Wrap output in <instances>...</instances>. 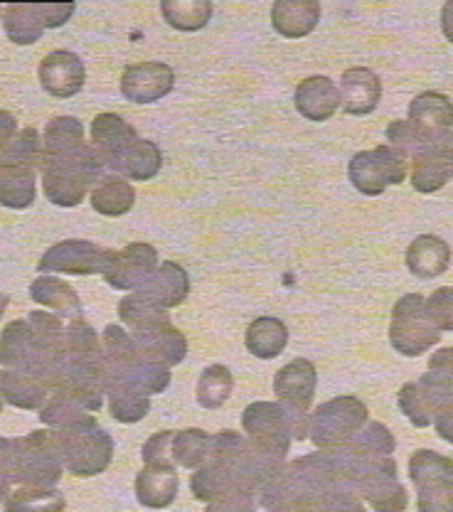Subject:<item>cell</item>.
I'll list each match as a JSON object with an SVG mask.
<instances>
[{
	"instance_id": "1",
	"label": "cell",
	"mask_w": 453,
	"mask_h": 512,
	"mask_svg": "<svg viewBox=\"0 0 453 512\" xmlns=\"http://www.w3.org/2000/svg\"><path fill=\"white\" fill-rule=\"evenodd\" d=\"M242 426L249 444L269 458L284 461L291 451V441L308 439V412L293 409L284 402H254L244 409Z\"/></svg>"
},
{
	"instance_id": "2",
	"label": "cell",
	"mask_w": 453,
	"mask_h": 512,
	"mask_svg": "<svg viewBox=\"0 0 453 512\" xmlns=\"http://www.w3.org/2000/svg\"><path fill=\"white\" fill-rule=\"evenodd\" d=\"M106 170L109 168H106L104 156H101L92 143L84 151L74 153V156H42V190H45L47 200L52 205L77 207L82 205L87 192L94 190V185L104 178Z\"/></svg>"
},
{
	"instance_id": "3",
	"label": "cell",
	"mask_w": 453,
	"mask_h": 512,
	"mask_svg": "<svg viewBox=\"0 0 453 512\" xmlns=\"http://www.w3.org/2000/svg\"><path fill=\"white\" fill-rule=\"evenodd\" d=\"M62 350H65V343L60 345L42 338L28 318L13 320L0 333V367L37 375L47 384L55 377Z\"/></svg>"
},
{
	"instance_id": "4",
	"label": "cell",
	"mask_w": 453,
	"mask_h": 512,
	"mask_svg": "<svg viewBox=\"0 0 453 512\" xmlns=\"http://www.w3.org/2000/svg\"><path fill=\"white\" fill-rule=\"evenodd\" d=\"M15 456L10 468V480L18 485H42L55 488L57 480L65 473L60 444L55 431H33L23 439L13 441Z\"/></svg>"
},
{
	"instance_id": "5",
	"label": "cell",
	"mask_w": 453,
	"mask_h": 512,
	"mask_svg": "<svg viewBox=\"0 0 453 512\" xmlns=\"http://www.w3.org/2000/svg\"><path fill=\"white\" fill-rule=\"evenodd\" d=\"M60 444L65 471L79 478H92L104 473L114 461V439L109 431L97 424V419L67 431H55Z\"/></svg>"
},
{
	"instance_id": "6",
	"label": "cell",
	"mask_w": 453,
	"mask_h": 512,
	"mask_svg": "<svg viewBox=\"0 0 453 512\" xmlns=\"http://www.w3.org/2000/svg\"><path fill=\"white\" fill-rule=\"evenodd\" d=\"M441 338V330L436 328L429 316L424 296L407 293L399 298L392 308V323H389V343L404 357H419L426 350L434 348Z\"/></svg>"
},
{
	"instance_id": "7",
	"label": "cell",
	"mask_w": 453,
	"mask_h": 512,
	"mask_svg": "<svg viewBox=\"0 0 453 512\" xmlns=\"http://www.w3.org/2000/svg\"><path fill=\"white\" fill-rule=\"evenodd\" d=\"M365 402L357 397H335L323 402L311 416L308 439L318 448H333L348 444L350 439L367 424Z\"/></svg>"
},
{
	"instance_id": "8",
	"label": "cell",
	"mask_w": 453,
	"mask_h": 512,
	"mask_svg": "<svg viewBox=\"0 0 453 512\" xmlns=\"http://www.w3.org/2000/svg\"><path fill=\"white\" fill-rule=\"evenodd\" d=\"M348 178L353 188L362 195H382L387 188L402 185L407 180V156L394 151L392 146L360 151L350 160Z\"/></svg>"
},
{
	"instance_id": "9",
	"label": "cell",
	"mask_w": 453,
	"mask_h": 512,
	"mask_svg": "<svg viewBox=\"0 0 453 512\" xmlns=\"http://www.w3.org/2000/svg\"><path fill=\"white\" fill-rule=\"evenodd\" d=\"M114 249H104L87 239H65L42 254L37 261L40 274H69V276H92L106 274Z\"/></svg>"
},
{
	"instance_id": "10",
	"label": "cell",
	"mask_w": 453,
	"mask_h": 512,
	"mask_svg": "<svg viewBox=\"0 0 453 512\" xmlns=\"http://www.w3.org/2000/svg\"><path fill=\"white\" fill-rule=\"evenodd\" d=\"M158 269V252L151 244L133 242L111 254L104 281L116 291H141Z\"/></svg>"
},
{
	"instance_id": "11",
	"label": "cell",
	"mask_w": 453,
	"mask_h": 512,
	"mask_svg": "<svg viewBox=\"0 0 453 512\" xmlns=\"http://www.w3.org/2000/svg\"><path fill=\"white\" fill-rule=\"evenodd\" d=\"M175 87V72L165 62L129 64L121 74V94L133 104H153Z\"/></svg>"
},
{
	"instance_id": "12",
	"label": "cell",
	"mask_w": 453,
	"mask_h": 512,
	"mask_svg": "<svg viewBox=\"0 0 453 512\" xmlns=\"http://www.w3.org/2000/svg\"><path fill=\"white\" fill-rule=\"evenodd\" d=\"M40 84L50 96L57 99H72L84 89L87 82V67L77 52L55 50L40 62Z\"/></svg>"
},
{
	"instance_id": "13",
	"label": "cell",
	"mask_w": 453,
	"mask_h": 512,
	"mask_svg": "<svg viewBox=\"0 0 453 512\" xmlns=\"http://www.w3.org/2000/svg\"><path fill=\"white\" fill-rule=\"evenodd\" d=\"M453 180V131H444L436 141L414 158L412 185L417 192L431 195Z\"/></svg>"
},
{
	"instance_id": "14",
	"label": "cell",
	"mask_w": 453,
	"mask_h": 512,
	"mask_svg": "<svg viewBox=\"0 0 453 512\" xmlns=\"http://www.w3.org/2000/svg\"><path fill=\"white\" fill-rule=\"evenodd\" d=\"M133 345H136L138 355L143 360L153 362V365L161 367H175L185 360L188 355V340L180 330H175L173 325H153V328L136 330L131 333Z\"/></svg>"
},
{
	"instance_id": "15",
	"label": "cell",
	"mask_w": 453,
	"mask_h": 512,
	"mask_svg": "<svg viewBox=\"0 0 453 512\" xmlns=\"http://www.w3.org/2000/svg\"><path fill=\"white\" fill-rule=\"evenodd\" d=\"M316 384V365L308 362L306 357H298V360L289 362V365L276 372L274 394L279 397V402L289 404L293 409H301V412H308V407L313 404V394H316Z\"/></svg>"
},
{
	"instance_id": "16",
	"label": "cell",
	"mask_w": 453,
	"mask_h": 512,
	"mask_svg": "<svg viewBox=\"0 0 453 512\" xmlns=\"http://www.w3.org/2000/svg\"><path fill=\"white\" fill-rule=\"evenodd\" d=\"M340 106L350 116H367L377 109L382 99V82L372 69H345L340 77Z\"/></svg>"
},
{
	"instance_id": "17",
	"label": "cell",
	"mask_w": 453,
	"mask_h": 512,
	"mask_svg": "<svg viewBox=\"0 0 453 512\" xmlns=\"http://www.w3.org/2000/svg\"><path fill=\"white\" fill-rule=\"evenodd\" d=\"M296 111L308 121H328L340 109V89L323 74L303 79L293 94Z\"/></svg>"
},
{
	"instance_id": "18",
	"label": "cell",
	"mask_w": 453,
	"mask_h": 512,
	"mask_svg": "<svg viewBox=\"0 0 453 512\" xmlns=\"http://www.w3.org/2000/svg\"><path fill=\"white\" fill-rule=\"evenodd\" d=\"M178 488L175 466H143L136 476V498L148 510H165L173 505Z\"/></svg>"
},
{
	"instance_id": "19",
	"label": "cell",
	"mask_w": 453,
	"mask_h": 512,
	"mask_svg": "<svg viewBox=\"0 0 453 512\" xmlns=\"http://www.w3.org/2000/svg\"><path fill=\"white\" fill-rule=\"evenodd\" d=\"M321 3L318 0H276L271 8V25L281 37H306L316 30L321 20Z\"/></svg>"
},
{
	"instance_id": "20",
	"label": "cell",
	"mask_w": 453,
	"mask_h": 512,
	"mask_svg": "<svg viewBox=\"0 0 453 512\" xmlns=\"http://www.w3.org/2000/svg\"><path fill=\"white\" fill-rule=\"evenodd\" d=\"M106 168L114 170V175H121L126 180H153L163 168V153L153 141L138 138L124 153L111 158Z\"/></svg>"
},
{
	"instance_id": "21",
	"label": "cell",
	"mask_w": 453,
	"mask_h": 512,
	"mask_svg": "<svg viewBox=\"0 0 453 512\" xmlns=\"http://www.w3.org/2000/svg\"><path fill=\"white\" fill-rule=\"evenodd\" d=\"M0 397L13 407L33 412L50 402V384L28 372L0 370Z\"/></svg>"
},
{
	"instance_id": "22",
	"label": "cell",
	"mask_w": 453,
	"mask_h": 512,
	"mask_svg": "<svg viewBox=\"0 0 453 512\" xmlns=\"http://www.w3.org/2000/svg\"><path fill=\"white\" fill-rule=\"evenodd\" d=\"M136 293H146L151 301H156L158 306L170 311V308L180 306V303L188 298L190 276L188 271L180 264H175V261H163V264H158L156 274L148 279V284Z\"/></svg>"
},
{
	"instance_id": "23",
	"label": "cell",
	"mask_w": 453,
	"mask_h": 512,
	"mask_svg": "<svg viewBox=\"0 0 453 512\" xmlns=\"http://www.w3.org/2000/svg\"><path fill=\"white\" fill-rule=\"evenodd\" d=\"M89 136H92V146L104 156L106 163H109L111 158L119 156V153H124L131 143H136L138 138H141L136 133V128H133L124 116L109 114V111H106V114H99L97 119L92 121Z\"/></svg>"
},
{
	"instance_id": "24",
	"label": "cell",
	"mask_w": 453,
	"mask_h": 512,
	"mask_svg": "<svg viewBox=\"0 0 453 512\" xmlns=\"http://www.w3.org/2000/svg\"><path fill=\"white\" fill-rule=\"evenodd\" d=\"M407 266L419 279H436L451 266V247L441 237L421 234L409 244Z\"/></svg>"
},
{
	"instance_id": "25",
	"label": "cell",
	"mask_w": 453,
	"mask_h": 512,
	"mask_svg": "<svg viewBox=\"0 0 453 512\" xmlns=\"http://www.w3.org/2000/svg\"><path fill=\"white\" fill-rule=\"evenodd\" d=\"M190 490H193L195 498L202 500V503H212V500L222 498V495L247 488H244V483L239 480L237 473L232 471V466H227L225 461H217V458H210V461H207L205 466L197 468L195 476L190 478Z\"/></svg>"
},
{
	"instance_id": "26",
	"label": "cell",
	"mask_w": 453,
	"mask_h": 512,
	"mask_svg": "<svg viewBox=\"0 0 453 512\" xmlns=\"http://www.w3.org/2000/svg\"><path fill=\"white\" fill-rule=\"evenodd\" d=\"M89 146L84 124L74 116H55L47 121L45 133H42V156L60 158L74 156Z\"/></svg>"
},
{
	"instance_id": "27",
	"label": "cell",
	"mask_w": 453,
	"mask_h": 512,
	"mask_svg": "<svg viewBox=\"0 0 453 512\" xmlns=\"http://www.w3.org/2000/svg\"><path fill=\"white\" fill-rule=\"evenodd\" d=\"M3 25L10 42L15 45H35L47 30L42 3H10L3 8Z\"/></svg>"
},
{
	"instance_id": "28",
	"label": "cell",
	"mask_w": 453,
	"mask_h": 512,
	"mask_svg": "<svg viewBox=\"0 0 453 512\" xmlns=\"http://www.w3.org/2000/svg\"><path fill=\"white\" fill-rule=\"evenodd\" d=\"M89 202H92L94 210L104 217H121L126 212L133 210L136 205V190L126 178L114 173H106L104 178L94 185V190L89 192Z\"/></svg>"
},
{
	"instance_id": "29",
	"label": "cell",
	"mask_w": 453,
	"mask_h": 512,
	"mask_svg": "<svg viewBox=\"0 0 453 512\" xmlns=\"http://www.w3.org/2000/svg\"><path fill=\"white\" fill-rule=\"evenodd\" d=\"M30 298L40 306H47L50 311L60 313L62 318H84L82 301H79L77 291L67 284V281L55 279V276H40L30 284Z\"/></svg>"
},
{
	"instance_id": "30",
	"label": "cell",
	"mask_w": 453,
	"mask_h": 512,
	"mask_svg": "<svg viewBox=\"0 0 453 512\" xmlns=\"http://www.w3.org/2000/svg\"><path fill=\"white\" fill-rule=\"evenodd\" d=\"M35 173L30 165H0V205L28 210L37 197Z\"/></svg>"
},
{
	"instance_id": "31",
	"label": "cell",
	"mask_w": 453,
	"mask_h": 512,
	"mask_svg": "<svg viewBox=\"0 0 453 512\" xmlns=\"http://www.w3.org/2000/svg\"><path fill=\"white\" fill-rule=\"evenodd\" d=\"M244 343H247V350L259 360H274L289 345V328L281 318H257L249 323Z\"/></svg>"
},
{
	"instance_id": "32",
	"label": "cell",
	"mask_w": 453,
	"mask_h": 512,
	"mask_svg": "<svg viewBox=\"0 0 453 512\" xmlns=\"http://www.w3.org/2000/svg\"><path fill=\"white\" fill-rule=\"evenodd\" d=\"M419 387L424 389L434 412L446 404H453V348L434 352V357L429 360V370L421 375Z\"/></svg>"
},
{
	"instance_id": "33",
	"label": "cell",
	"mask_w": 453,
	"mask_h": 512,
	"mask_svg": "<svg viewBox=\"0 0 453 512\" xmlns=\"http://www.w3.org/2000/svg\"><path fill=\"white\" fill-rule=\"evenodd\" d=\"M409 121L429 128V131H451L453 126V104L446 94L424 92L414 96L409 104Z\"/></svg>"
},
{
	"instance_id": "34",
	"label": "cell",
	"mask_w": 453,
	"mask_h": 512,
	"mask_svg": "<svg viewBox=\"0 0 453 512\" xmlns=\"http://www.w3.org/2000/svg\"><path fill=\"white\" fill-rule=\"evenodd\" d=\"M357 498L367 500L375 512H404L409 505L407 488L399 483L397 476H382L372 478L360 485Z\"/></svg>"
},
{
	"instance_id": "35",
	"label": "cell",
	"mask_w": 453,
	"mask_h": 512,
	"mask_svg": "<svg viewBox=\"0 0 453 512\" xmlns=\"http://www.w3.org/2000/svg\"><path fill=\"white\" fill-rule=\"evenodd\" d=\"M65 508V493L42 485H20L5 498V512H62Z\"/></svg>"
},
{
	"instance_id": "36",
	"label": "cell",
	"mask_w": 453,
	"mask_h": 512,
	"mask_svg": "<svg viewBox=\"0 0 453 512\" xmlns=\"http://www.w3.org/2000/svg\"><path fill=\"white\" fill-rule=\"evenodd\" d=\"M212 451V436L202 429H183L173 434V444H170V458L175 466L193 468L197 471L210 461Z\"/></svg>"
},
{
	"instance_id": "37",
	"label": "cell",
	"mask_w": 453,
	"mask_h": 512,
	"mask_svg": "<svg viewBox=\"0 0 453 512\" xmlns=\"http://www.w3.org/2000/svg\"><path fill=\"white\" fill-rule=\"evenodd\" d=\"M106 397H109V414L121 424H138L151 412V397L129 384H111Z\"/></svg>"
},
{
	"instance_id": "38",
	"label": "cell",
	"mask_w": 453,
	"mask_h": 512,
	"mask_svg": "<svg viewBox=\"0 0 453 512\" xmlns=\"http://www.w3.org/2000/svg\"><path fill=\"white\" fill-rule=\"evenodd\" d=\"M161 13L170 28L180 32H195L210 23L215 5L210 0H195V3H188V0H163Z\"/></svg>"
},
{
	"instance_id": "39",
	"label": "cell",
	"mask_w": 453,
	"mask_h": 512,
	"mask_svg": "<svg viewBox=\"0 0 453 512\" xmlns=\"http://www.w3.org/2000/svg\"><path fill=\"white\" fill-rule=\"evenodd\" d=\"M444 131H429V128L414 124V121H392L387 126V146H392L394 151H399L402 156L409 158H419L431 143L436 141V136Z\"/></svg>"
},
{
	"instance_id": "40",
	"label": "cell",
	"mask_w": 453,
	"mask_h": 512,
	"mask_svg": "<svg viewBox=\"0 0 453 512\" xmlns=\"http://www.w3.org/2000/svg\"><path fill=\"white\" fill-rule=\"evenodd\" d=\"M119 318L129 325L131 333H136V330L153 328V325H168L170 323L168 311H165L163 306H158L156 301H151L146 293H131V296L121 298Z\"/></svg>"
},
{
	"instance_id": "41",
	"label": "cell",
	"mask_w": 453,
	"mask_h": 512,
	"mask_svg": "<svg viewBox=\"0 0 453 512\" xmlns=\"http://www.w3.org/2000/svg\"><path fill=\"white\" fill-rule=\"evenodd\" d=\"M234 377L225 365H212L197 382V404L202 409H220L232 397Z\"/></svg>"
},
{
	"instance_id": "42",
	"label": "cell",
	"mask_w": 453,
	"mask_h": 512,
	"mask_svg": "<svg viewBox=\"0 0 453 512\" xmlns=\"http://www.w3.org/2000/svg\"><path fill=\"white\" fill-rule=\"evenodd\" d=\"M409 478H412L417 488L424 483H431V480L453 478V461L441 456V453L431 451V448H419L409 458Z\"/></svg>"
},
{
	"instance_id": "43",
	"label": "cell",
	"mask_w": 453,
	"mask_h": 512,
	"mask_svg": "<svg viewBox=\"0 0 453 512\" xmlns=\"http://www.w3.org/2000/svg\"><path fill=\"white\" fill-rule=\"evenodd\" d=\"M343 446L353 448L357 453H365V456H392L394 448H397V441H394L392 431L385 424H380V421H367L353 439Z\"/></svg>"
},
{
	"instance_id": "44",
	"label": "cell",
	"mask_w": 453,
	"mask_h": 512,
	"mask_svg": "<svg viewBox=\"0 0 453 512\" xmlns=\"http://www.w3.org/2000/svg\"><path fill=\"white\" fill-rule=\"evenodd\" d=\"M92 419L94 416H89V412H84L77 404L65 402V399H50V402L40 409V421L45 426H50L52 431L74 429V426H82Z\"/></svg>"
},
{
	"instance_id": "45",
	"label": "cell",
	"mask_w": 453,
	"mask_h": 512,
	"mask_svg": "<svg viewBox=\"0 0 453 512\" xmlns=\"http://www.w3.org/2000/svg\"><path fill=\"white\" fill-rule=\"evenodd\" d=\"M397 402L404 416H407V419L412 421V426H417V429H426V426L431 424V419H434V407H431V402L426 399L419 382L404 384V387L399 389Z\"/></svg>"
},
{
	"instance_id": "46",
	"label": "cell",
	"mask_w": 453,
	"mask_h": 512,
	"mask_svg": "<svg viewBox=\"0 0 453 512\" xmlns=\"http://www.w3.org/2000/svg\"><path fill=\"white\" fill-rule=\"evenodd\" d=\"M419 512H453V478L419 485Z\"/></svg>"
},
{
	"instance_id": "47",
	"label": "cell",
	"mask_w": 453,
	"mask_h": 512,
	"mask_svg": "<svg viewBox=\"0 0 453 512\" xmlns=\"http://www.w3.org/2000/svg\"><path fill=\"white\" fill-rule=\"evenodd\" d=\"M426 308H429V316L441 333L444 330H453V286L436 288L426 298Z\"/></svg>"
},
{
	"instance_id": "48",
	"label": "cell",
	"mask_w": 453,
	"mask_h": 512,
	"mask_svg": "<svg viewBox=\"0 0 453 512\" xmlns=\"http://www.w3.org/2000/svg\"><path fill=\"white\" fill-rule=\"evenodd\" d=\"M175 431H158L141 448V458L146 466H175L170 458V444H173Z\"/></svg>"
},
{
	"instance_id": "49",
	"label": "cell",
	"mask_w": 453,
	"mask_h": 512,
	"mask_svg": "<svg viewBox=\"0 0 453 512\" xmlns=\"http://www.w3.org/2000/svg\"><path fill=\"white\" fill-rule=\"evenodd\" d=\"M257 498L247 490H234V493L222 495V498L207 503L205 512H257Z\"/></svg>"
},
{
	"instance_id": "50",
	"label": "cell",
	"mask_w": 453,
	"mask_h": 512,
	"mask_svg": "<svg viewBox=\"0 0 453 512\" xmlns=\"http://www.w3.org/2000/svg\"><path fill=\"white\" fill-rule=\"evenodd\" d=\"M431 424L436 426V431H439L441 439H446L453 446V404H446V407L436 409Z\"/></svg>"
},
{
	"instance_id": "51",
	"label": "cell",
	"mask_w": 453,
	"mask_h": 512,
	"mask_svg": "<svg viewBox=\"0 0 453 512\" xmlns=\"http://www.w3.org/2000/svg\"><path fill=\"white\" fill-rule=\"evenodd\" d=\"M15 136H18V121L10 111L0 109V148L8 146Z\"/></svg>"
},
{
	"instance_id": "52",
	"label": "cell",
	"mask_w": 453,
	"mask_h": 512,
	"mask_svg": "<svg viewBox=\"0 0 453 512\" xmlns=\"http://www.w3.org/2000/svg\"><path fill=\"white\" fill-rule=\"evenodd\" d=\"M13 456H15L13 441L0 436V473H5L8 478H10V468H13Z\"/></svg>"
},
{
	"instance_id": "53",
	"label": "cell",
	"mask_w": 453,
	"mask_h": 512,
	"mask_svg": "<svg viewBox=\"0 0 453 512\" xmlns=\"http://www.w3.org/2000/svg\"><path fill=\"white\" fill-rule=\"evenodd\" d=\"M441 30H444L446 40L453 45V0L451 3H446L444 10H441Z\"/></svg>"
},
{
	"instance_id": "54",
	"label": "cell",
	"mask_w": 453,
	"mask_h": 512,
	"mask_svg": "<svg viewBox=\"0 0 453 512\" xmlns=\"http://www.w3.org/2000/svg\"><path fill=\"white\" fill-rule=\"evenodd\" d=\"M10 483H13V480L5 476V473H0V503L10 495Z\"/></svg>"
},
{
	"instance_id": "55",
	"label": "cell",
	"mask_w": 453,
	"mask_h": 512,
	"mask_svg": "<svg viewBox=\"0 0 453 512\" xmlns=\"http://www.w3.org/2000/svg\"><path fill=\"white\" fill-rule=\"evenodd\" d=\"M10 306V298L5 296V293H0V318H3V313H5V308Z\"/></svg>"
},
{
	"instance_id": "56",
	"label": "cell",
	"mask_w": 453,
	"mask_h": 512,
	"mask_svg": "<svg viewBox=\"0 0 453 512\" xmlns=\"http://www.w3.org/2000/svg\"><path fill=\"white\" fill-rule=\"evenodd\" d=\"M0 412H3V397H0Z\"/></svg>"
},
{
	"instance_id": "57",
	"label": "cell",
	"mask_w": 453,
	"mask_h": 512,
	"mask_svg": "<svg viewBox=\"0 0 453 512\" xmlns=\"http://www.w3.org/2000/svg\"><path fill=\"white\" fill-rule=\"evenodd\" d=\"M0 15H3V8H0Z\"/></svg>"
}]
</instances>
